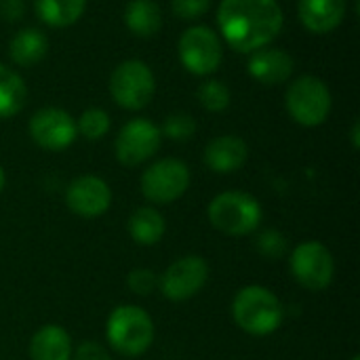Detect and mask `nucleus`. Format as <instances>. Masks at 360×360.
<instances>
[{"label":"nucleus","mask_w":360,"mask_h":360,"mask_svg":"<svg viewBox=\"0 0 360 360\" xmlns=\"http://www.w3.org/2000/svg\"><path fill=\"white\" fill-rule=\"evenodd\" d=\"M285 17L276 0H221L217 25L224 40L238 53L268 46L283 30Z\"/></svg>","instance_id":"1"},{"label":"nucleus","mask_w":360,"mask_h":360,"mask_svg":"<svg viewBox=\"0 0 360 360\" xmlns=\"http://www.w3.org/2000/svg\"><path fill=\"white\" fill-rule=\"evenodd\" d=\"M232 319L238 329L253 338H266L281 329L285 319L283 302L266 287H243L232 302Z\"/></svg>","instance_id":"2"},{"label":"nucleus","mask_w":360,"mask_h":360,"mask_svg":"<svg viewBox=\"0 0 360 360\" xmlns=\"http://www.w3.org/2000/svg\"><path fill=\"white\" fill-rule=\"evenodd\" d=\"M156 329L152 316L135 304H122L112 310L105 323V340L114 352L127 359L141 356L154 344Z\"/></svg>","instance_id":"3"},{"label":"nucleus","mask_w":360,"mask_h":360,"mask_svg":"<svg viewBox=\"0 0 360 360\" xmlns=\"http://www.w3.org/2000/svg\"><path fill=\"white\" fill-rule=\"evenodd\" d=\"M207 217L209 224L226 236H247L259 228L264 211L253 194L230 190L217 194L209 202Z\"/></svg>","instance_id":"4"},{"label":"nucleus","mask_w":360,"mask_h":360,"mask_svg":"<svg viewBox=\"0 0 360 360\" xmlns=\"http://www.w3.org/2000/svg\"><path fill=\"white\" fill-rule=\"evenodd\" d=\"M289 116L302 127H321L331 114V91L319 76H300L285 95Z\"/></svg>","instance_id":"5"},{"label":"nucleus","mask_w":360,"mask_h":360,"mask_svg":"<svg viewBox=\"0 0 360 360\" xmlns=\"http://www.w3.org/2000/svg\"><path fill=\"white\" fill-rule=\"evenodd\" d=\"M154 93L156 80L148 63L139 59H127L114 68L110 76V95L120 108L137 112L152 101Z\"/></svg>","instance_id":"6"},{"label":"nucleus","mask_w":360,"mask_h":360,"mask_svg":"<svg viewBox=\"0 0 360 360\" xmlns=\"http://www.w3.org/2000/svg\"><path fill=\"white\" fill-rule=\"evenodd\" d=\"M141 194L154 205H171L190 188V169L179 158H162L152 162L141 175Z\"/></svg>","instance_id":"7"},{"label":"nucleus","mask_w":360,"mask_h":360,"mask_svg":"<svg viewBox=\"0 0 360 360\" xmlns=\"http://www.w3.org/2000/svg\"><path fill=\"white\" fill-rule=\"evenodd\" d=\"M289 268L293 278L308 291H325L335 278V259L321 240L300 243L289 257Z\"/></svg>","instance_id":"8"},{"label":"nucleus","mask_w":360,"mask_h":360,"mask_svg":"<svg viewBox=\"0 0 360 360\" xmlns=\"http://www.w3.org/2000/svg\"><path fill=\"white\" fill-rule=\"evenodd\" d=\"M224 59V46L219 36L209 25H192L179 38V61L196 76H209L217 72Z\"/></svg>","instance_id":"9"},{"label":"nucleus","mask_w":360,"mask_h":360,"mask_svg":"<svg viewBox=\"0 0 360 360\" xmlns=\"http://www.w3.org/2000/svg\"><path fill=\"white\" fill-rule=\"evenodd\" d=\"M160 143H162V133L152 120L133 118L120 129L114 143V154L120 165L139 167L158 152Z\"/></svg>","instance_id":"10"},{"label":"nucleus","mask_w":360,"mask_h":360,"mask_svg":"<svg viewBox=\"0 0 360 360\" xmlns=\"http://www.w3.org/2000/svg\"><path fill=\"white\" fill-rule=\"evenodd\" d=\"M209 281V264L200 255H186L173 262L158 278V289L169 302H188Z\"/></svg>","instance_id":"11"},{"label":"nucleus","mask_w":360,"mask_h":360,"mask_svg":"<svg viewBox=\"0 0 360 360\" xmlns=\"http://www.w3.org/2000/svg\"><path fill=\"white\" fill-rule=\"evenodd\" d=\"M32 141L49 152H61L78 137L76 120L61 108H42L30 118Z\"/></svg>","instance_id":"12"},{"label":"nucleus","mask_w":360,"mask_h":360,"mask_svg":"<svg viewBox=\"0 0 360 360\" xmlns=\"http://www.w3.org/2000/svg\"><path fill=\"white\" fill-rule=\"evenodd\" d=\"M65 205L78 217H99L112 205V190L108 181L97 175H80L70 181L65 190Z\"/></svg>","instance_id":"13"},{"label":"nucleus","mask_w":360,"mask_h":360,"mask_svg":"<svg viewBox=\"0 0 360 360\" xmlns=\"http://www.w3.org/2000/svg\"><path fill=\"white\" fill-rule=\"evenodd\" d=\"M293 70H295V61L283 49L264 46L253 51L249 59V74L266 86L287 82L293 76Z\"/></svg>","instance_id":"14"},{"label":"nucleus","mask_w":360,"mask_h":360,"mask_svg":"<svg viewBox=\"0 0 360 360\" xmlns=\"http://www.w3.org/2000/svg\"><path fill=\"white\" fill-rule=\"evenodd\" d=\"M247 158H249L247 141L236 135L215 137L205 148V165L215 173H234L245 167Z\"/></svg>","instance_id":"15"},{"label":"nucleus","mask_w":360,"mask_h":360,"mask_svg":"<svg viewBox=\"0 0 360 360\" xmlns=\"http://www.w3.org/2000/svg\"><path fill=\"white\" fill-rule=\"evenodd\" d=\"M300 21L312 34H329L346 17V0H300Z\"/></svg>","instance_id":"16"},{"label":"nucleus","mask_w":360,"mask_h":360,"mask_svg":"<svg viewBox=\"0 0 360 360\" xmlns=\"http://www.w3.org/2000/svg\"><path fill=\"white\" fill-rule=\"evenodd\" d=\"M72 338L59 325H44L30 340V360H72Z\"/></svg>","instance_id":"17"},{"label":"nucleus","mask_w":360,"mask_h":360,"mask_svg":"<svg viewBox=\"0 0 360 360\" xmlns=\"http://www.w3.org/2000/svg\"><path fill=\"white\" fill-rule=\"evenodd\" d=\"M129 236L141 247H154L167 232L165 215L154 207H139L129 217Z\"/></svg>","instance_id":"18"},{"label":"nucleus","mask_w":360,"mask_h":360,"mask_svg":"<svg viewBox=\"0 0 360 360\" xmlns=\"http://www.w3.org/2000/svg\"><path fill=\"white\" fill-rule=\"evenodd\" d=\"M46 51H49V38L36 27H25L17 32L8 44L11 59L21 68H32L40 63L46 57Z\"/></svg>","instance_id":"19"},{"label":"nucleus","mask_w":360,"mask_h":360,"mask_svg":"<svg viewBox=\"0 0 360 360\" xmlns=\"http://www.w3.org/2000/svg\"><path fill=\"white\" fill-rule=\"evenodd\" d=\"M127 27L139 38H152L162 27V13L154 0H131L124 8Z\"/></svg>","instance_id":"20"},{"label":"nucleus","mask_w":360,"mask_h":360,"mask_svg":"<svg viewBox=\"0 0 360 360\" xmlns=\"http://www.w3.org/2000/svg\"><path fill=\"white\" fill-rule=\"evenodd\" d=\"M34 8L42 23L68 27L84 15L86 0H34Z\"/></svg>","instance_id":"21"},{"label":"nucleus","mask_w":360,"mask_h":360,"mask_svg":"<svg viewBox=\"0 0 360 360\" xmlns=\"http://www.w3.org/2000/svg\"><path fill=\"white\" fill-rule=\"evenodd\" d=\"M27 99V86L23 78L11 68L0 63V120L13 118L21 112Z\"/></svg>","instance_id":"22"},{"label":"nucleus","mask_w":360,"mask_h":360,"mask_svg":"<svg viewBox=\"0 0 360 360\" xmlns=\"http://www.w3.org/2000/svg\"><path fill=\"white\" fill-rule=\"evenodd\" d=\"M110 124L112 122H110V116H108L105 110H101V108H89L76 120V131L84 139L97 141V139L105 137V133L110 131Z\"/></svg>","instance_id":"23"},{"label":"nucleus","mask_w":360,"mask_h":360,"mask_svg":"<svg viewBox=\"0 0 360 360\" xmlns=\"http://www.w3.org/2000/svg\"><path fill=\"white\" fill-rule=\"evenodd\" d=\"M230 89L221 82V80H215V78H209L205 80L200 86H198V101L200 105L207 110V112H224L228 110L230 105Z\"/></svg>","instance_id":"24"},{"label":"nucleus","mask_w":360,"mask_h":360,"mask_svg":"<svg viewBox=\"0 0 360 360\" xmlns=\"http://www.w3.org/2000/svg\"><path fill=\"white\" fill-rule=\"evenodd\" d=\"M160 133L169 139H175V141H186L190 139L194 133H196V120L186 114V112H175V114H169L162 122V129Z\"/></svg>","instance_id":"25"},{"label":"nucleus","mask_w":360,"mask_h":360,"mask_svg":"<svg viewBox=\"0 0 360 360\" xmlns=\"http://www.w3.org/2000/svg\"><path fill=\"white\" fill-rule=\"evenodd\" d=\"M255 249L268 259H283L289 253V240L278 230H264L255 238Z\"/></svg>","instance_id":"26"},{"label":"nucleus","mask_w":360,"mask_h":360,"mask_svg":"<svg viewBox=\"0 0 360 360\" xmlns=\"http://www.w3.org/2000/svg\"><path fill=\"white\" fill-rule=\"evenodd\" d=\"M158 278L160 276L150 268H135L127 276V287L131 289V293L139 297H148L158 289Z\"/></svg>","instance_id":"27"},{"label":"nucleus","mask_w":360,"mask_h":360,"mask_svg":"<svg viewBox=\"0 0 360 360\" xmlns=\"http://www.w3.org/2000/svg\"><path fill=\"white\" fill-rule=\"evenodd\" d=\"M213 0H171L173 13L181 19H198L202 17Z\"/></svg>","instance_id":"28"},{"label":"nucleus","mask_w":360,"mask_h":360,"mask_svg":"<svg viewBox=\"0 0 360 360\" xmlns=\"http://www.w3.org/2000/svg\"><path fill=\"white\" fill-rule=\"evenodd\" d=\"M74 360H112V356L99 342H82L74 352Z\"/></svg>","instance_id":"29"},{"label":"nucleus","mask_w":360,"mask_h":360,"mask_svg":"<svg viewBox=\"0 0 360 360\" xmlns=\"http://www.w3.org/2000/svg\"><path fill=\"white\" fill-rule=\"evenodd\" d=\"M25 4L23 0H0V17L4 21H19L23 17Z\"/></svg>","instance_id":"30"},{"label":"nucleus","mask_w":360,"mask_h":360,"mask_svg":"<svg viewBox=\"0 0 360 360\" xmlns=\"http://www.w3.org/2000/svg\"><path fill=\"white\" fill-rule=\"evenodd\" d=\"M359 131H360V124L359 122H354V124H352V131H350V133H352V148H354V150H359V146H360Z\"/></svg>","instance_id":"31"},{"label":"nucleus","mask_w":360,"mask_h":360,"mask_svg":"<svg viewBox=\"0 0 360 360\" xmlns=\"http://www.w3.org/2000/svg\"><path fill=\"white\" fill-rule=\"evenodd\" d=\"M4 186H6V173H4V169L0 167V194H2V190H4Z\"/></svg>","instance_id":"32"},{"label":"nucleus","mask_w":360,"mask_h":360,"mask_svg":"<svg viewBox=\"0 0 360 360\" xmlns=\"http://www.w3.org/2000/svg\"><path fill=\"white\" fill-rule=\"evenodd\" d=\"M350 360H360V356H359V354H354V356H352Z\"/></svg>","instance_id":"33"}]
</instances>
